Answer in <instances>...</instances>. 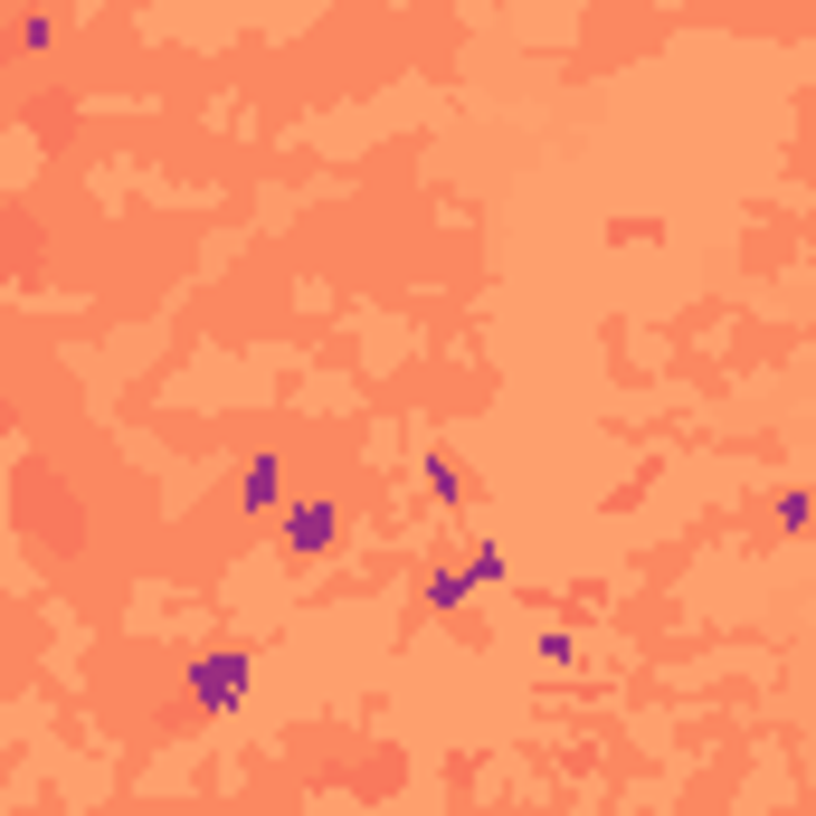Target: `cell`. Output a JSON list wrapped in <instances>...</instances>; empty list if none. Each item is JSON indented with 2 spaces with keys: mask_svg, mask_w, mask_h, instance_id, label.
<instances>
[{
  "mask_svg": "<svg viewBox=\"0 0 816 816\" xmlns=\"http://www.w3.org/2000/svg\"><path fill=\"white\" fill-rule=\"evenodd\" d=\"M323 532H332V513H323V503H304V513H294V551H314Z\"/></svg>",
  "mask_w": 816,
  "mask_h": 816,
  "instance_id": "6da1fadb",
  "label": "cell"
},
{
  "mask_svg": "<svg viewBox=\"0 0 816 816\" xmlns=\"http://www.w3.org/2000/svg\"><path fill=\"white\" fill-rule=\"evenodd\" d=\"M276 475H285L276 456H256V465H248V503H276Z\"/></svg>",
  "mask_w": 816,
  "mask_h": 816,
  "instance_id": "7a4b0ae2",
  "label": "cell"
}]
</instances>
